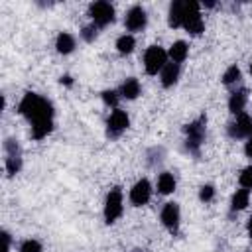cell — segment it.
Returning <instances> with one entry per match:
<instances>
[{
    "instance_id": "8fae6325",
    "label": "cell",
    "mask_w": 252,
    "mask_h": 252,
    "mask_svg": "<svg viewBox=\"0 0 252 252\" xmlns=\"http://www.w3.org/2000/svg\"><path fill=\"white\" fill-rule=\"evenodd\" d=\"M128 197H130V203H132L134 207H142V205H146V203L152 199V183H150L146 177L138 179V181L132 185Z\"/></svg>"
},
{
    "instance_id": "4dcf8cb0",
    "label": "cell",
    "mask_w": 252,
    "mask_h": 252,
    "mask_svg": "<svg viewBox=\"0 0 252 252\" xmlns=\"http://www.w3.org/2000/svg\"><path fill=\"white\" fill-rule=\"evenodd\" d=\"M59 81H61V85H67V87H71V85H73V79H71L69 75H63Z\"/></svg>"
},
{
    "instance_id": "3957f363",
    "label": "cell",
    "mask_w": 252,
    "mask_h": 252,
    "mask_svg": "<svg viewBox=\"0 0 252 252\" xmlns=\"http://www.w3.org/2000/svg\"><path fill=\"white\" fill-rule=\"evenodd\" d=\"M181 28L191 33V35H201L205 32V20L201 16V4L193 0H185V10H183V24Z\"/></svg>"
},
{
    "instance_id": "ffe728a7",
    "label": "cell",
    "mask_w": 252,
    "mask_h": 252,
    "mask_svg": "<svg viewBox=\"0 0 252 252\" xmlns=\"http://www.w3.org/2000/svg\"><path fill=\"white\" fill-rule=\"evenodd\" d=\"M4 169H6V173L10 177H14L16 173H20V169H22V152H18V154H6Z\"/></svg>"
},
{
    "instance_id": "7402d4cb",
    "label": "cell",
    "mask_w": 252,
    "mask_h": 252,
    "mask_svg": "<svg viewBox=\"0 0 252 252\" xmlns=\"http://www.w3.org/2000/svg\"><path fill=\"white\" fill-rule=\"evenodd\" d=\"M242 79V73H240V69L236 67V65H230L224 73H222V85H226V87H230V85H236L238 81Z\"/></svg>"
},
{
    "instance_id": "d4e9b609",
    "label": "cell",
    "mask_w": 252,
    "mask_h": 252,
    "mask_svg": "<svg viewBox=\"0 0 252 252\" xmlns=\"http://www.w3.org/2000/svg\"><path fill=\"white\" fill-rule=\"evenodd\" d=\"M238 183H240V187L252 191V163L246 165V167L240 171V175H238Z\"/></svg>"
},
{
    "instance_id": "f1b7e54d",
    "label": "cell",
    "mask_w": 252,
    "mask_h": 252,
    "mask_svg": "<svg viewBox=\"0 0 252 252\" xmlns=\"http://www.w3.org/2000/svg\"><path fill=\"white\" fill-rule=\"evenodd\" d=\"M2 242H4L2 252H10V248H12V236H10V232L2 230Z\"/></svg>"
},
{
    "instance_id": "4316f807",
    "label": "cell",
    "mask_w": 252,
    "mask_h": 252,
    "mask_svg": "<svg viewBox=\"0 0 252 252\" xmlns=\"http://www.w3.org/2000/svg\"><path fill=\"white\" fill-rule=\"evenodd\" d=\"M215 199V187L211 183H205L199 187V201L201 203H211Z\"/></svg>"
},
{
    "instance_id": "7c38bea8",
    "label": "cell",
    "mask_w": 252,
    "mask_h": 252,
    "mask_svg": "<svg viewBox=\"0 0 252 252\" xmlns=\"http://www.w3.org/2000/svg\"><path fill=\"white\" fill-rule=\"evenodd\" d=\"M179 73H181V65L173 63V61H167V65L161 69L159 73V81H161V87L169 89L173 87L177 81H179Z\"/></svg>"
},
{
    "instance_id": "ba28073f",
    "label": "cell",
    "mask_w": 252,
    "mask_h": 252,
    "mask_svg": "<svg viewBox=\"0 0 252 252\" xmlns=\"http://www.w3.org/2000/svg\"><path fill=\"white\" fill-rule=\"evenodd\" d=\"M226 134L232 140H246L252 136V116L248 112L236 114V118L226 126Z\"/></svg>"
},
{
    "instance_id": "d6a6232c",
    "label": "cell",
    "mask_w": 252,
    "mask_h": 252,
    "mask_svg": "<svg viewBox=\"0 0 252 252\" xmlns=\"http://www.w3.org/2000/svg\"><path fill=\"white\" fill-rule=\"evenodd\" d=\"M250 75H252V61H250Z\"/></svg>"
},
{
    "instance_id": "7a4b0ae2",
    "label": "cell",
    "mask_w": 252,
    "mask_h": 252,
    "mask_svg": "<svg viewBox=\"0 0 252 252\" xmlns=\"http://www.w3.org/2000/svg\"><path fill=\"white\" fill-rule=\"evenodd\" d=\"M183 134H185V150L191 156L199 158L201 156V146L205 144V136H207V116L201 114L193 122L185 124Z\"/></svg>"
},
{
    "instance_id": "e0dca14e",
    "label": "cell",
    "mask_w": 252,
    "mask_h": 252,
    "mask_svg": "<svg viewBox=\"0 0 252 252\" xmlns=\"http://www.w3.org/2000/svg\"><path fill=\"white\" fill-rule=\"evenodd\" d=\"M75 47H77V41H75V37H73L69 32H61V33L57 35V39H55V49H57V53L69 55V53L75 51Z\"/></svg>"
},
{
    "instance_id": "ac0fdd59",
    "label": "cell",
    "mask_w": 252,
    "mask_h": 252,
    "mask_svg": "<svg viewBox=\"0 0 252 252\" xmlns=\"http://www.w3.org/2000/svg\"><path fill=\"white\" fill-rule=\"evenodd\" d=\"M248 203H250V191L244 189V187L236 189V191L232 193V197H230V213L244 211V209L248 207Z\"/></svg>"
},
{
    "instance_id": "cb8c5ba5",
    "label": "cell",
    "mask_w": 252,
    "mask_h": 252,
    "mask_svg": "<svg viewBox=\"0 0 252 252\" xmlns=\"http://www.w3.org/2000/svg\"><path fill=\"white\" fill-rule=\"evenodd\" d=\"M163 156H165V150L161 146H156L152 150H148V163L150 165H158L163 161Z\"/></svg>"
},
{
    "instance_id": "8992f818",
    "label": "cell",
    "mask_w": 252,
    "mask_h": 252,
    "mask_svg": "<svg viewBox=\"0 0 252 252\" xmlns=\"http://www.w3.org/2000/svg\"><path fill=\"white\" fill-rule=\"evenodd\" d=\"M89 16L96 28H106L108 24L114 22V6L110 2H104V0L93 2L89 6Z\"/></svg>"
},
{
    "instance_id": "484cf974",
    "label": "cell",
    "mask_w": 252,
    "mask_h": 252,
    "mask_svg": "<svg viewBox=\"0 0 252 252\" xmlns=\"http://www.w3.org/2000/svg\"><path fill=\"white\" fill-rule=\"evenodd\" d=\"M96 35H98V28L94 24H89V26H85L81 30V39L87 41V43H93L96 39Z\"/></svg>"
},
{
    "instance_id": "83f0119b",
    "label": "cell",
    "mask_w": 252,
    "mask_h": 252,
    "mask_svg": "<svg viewBox=\"0 0 252 252\" xmlns=\"http://www.w3.org/2000/svg\"><path fill=\"white\" fill-rule=\"evenodd\" d=\"M20 252H41V244L35 238H28L20 244Z\"/></svg>"
},
{
    "instance_id": "836d02e7",
    "label": "cell",
    "mask_w": 252,
    "mask_h": 252,
    "mask_svg": "<svg viewBox=\"0 0 252 252\" xmlns=\"http://www.w3.org/2000/svg\"><path fill=\"white\" fill-rule=\"evenodd\" d=\"M132 252H140V250H132Z\"/></svg>"
},
{
    "instance_id": "44dd1931",
    "label": "cell",
    "mask_w": 252,
    "mask_h": 252,
    "mask_svg": "<svg viewBox=\"0 0 252 252\" xmlns=\"http://www.w3.org/2000/svg\"><path fill=\"white\" fill-rule=\"evenodd\" d=\"M134 47H136V39L132 33H124L116 39V51L120 55H130L134 51Z\"/></svg>"
},
{
    "instance_id": "5bb4252c",
    "label": "cell",
    "mask_w": 252,
    "mask_h": 252,
    "mask_svg": "<svg viewBox=\"0 0 252 252\" xmlns=\"http://www.w3.org/2000/svg\"><path fill=\"white\" fill-rule=\"evenodd\" d=\"M183 10H185V0H173L169 4V10H167V26L169 28H181Z\"/></svg>"
},
{
    "instance_id": "277c9868",
    "label": "cell",
    "mask_w": 252,
    "mask_h": 252,
    "mask_svg": "<svg viewBox=\"0 0 252 252\" xmlns=\"http://www.w3.org/2000/svg\"><path fill=\"white\" fill-rule=\"evenodd\" d=\"M122 211H124L122 189H120V187H112V189L106 193V199H104V209H102L104 222H106V224L116 222V220L122 217Z\"/></svg>"
},
{
    "instance_id": "f546056e",
    "label": "cell",
    "mask_w": 252,
    "mask_h": 252,
    "mask_svg": "<svg viewBox=\"0 0 252 252\" xmlns=\"http://www.w3.org/2000/svg\"><path fill=\"white\" fill-rule=\"evenodd\" d=\"M244 154H246V158L252 161V136H250V138H246V144H244Z\"/></svg>"
},
{
    "instance_id": "6da1fadb",
    "label": "cell",
    "mask_w": 252,
    "mask_h": 252,
    "mask_svg": "<svg viewBox=\"0 0 252 252\" xmlns=\"http://www.w3.org/2000/svg\"><path fill=\"white\" fill-rule=\"evenodd\" d=\"M18 112L30 122L33 140H43L45 136L51 134L55 108H53V102L49 98L30 91L22 96V100L18 104Z\"/></svg>"
},
{
    "instance_id": "9c48e42d",
    "label": "cell",
    "mask_w": 252,
    "mask_h": 252,
    "mask_svg": "<svg viewBox=\"0 0 252 252\" xmlns=\"http://www.w3.org/2000/svg\"><path fill=\"white\" fill-rule=\"evenodd\" d=\"M159 219H161V224L171 232V234H177L179 230V222H181V209L177 203L169 201L163 205L161 213H159Z\"/></svg>"
},
{
    "instance_id": "2e32d148",
    "label": "cell",
    "mask_w": 252,
    "mask_h": 252,
    "mask_svg": "<svg viewBox=\"0 0 252 252\" xmlns=\"http://www.w3.org/2000/svg\"><path fill=\"white\" fill-rule=\"evenodd\" d=\"M187 55H189V45L183 41V39H177V41H173L171 45H169V51H167V57L173 61V63H177V65H181L185 59H187Z\"/></svg>"
},
{
    "instance_id": "5b68a950",
    "label": "cell",
    "mask_w": 252,
    "mask_h": 252,
    "mask_svg": "<svg viewBox=\"0 0 252 252\" xmlns=\"http://www.w3.org/2000/svg\"><path fill=\"white\" fill-rule=\"evenodd\" d=\"M167 65V51H163L159 45H150L144 53V69L148 75H158Z\"/></svg>"
},
{
    "instance_id": "4fadbf2b",
    "label": "cell",
    "mask_w": 252,
    "mask_h": 252,
    "mask_svg": "<svg viewBox=\"0 0 252 252\" xmlns=\"http://www.w3.org/2000/svg\"><path fill=\"white\" fill-rule=\"evenodd\" d=\"M246 102H248V91H246V89H236V91H232L230 96H228V110L236 116V114L244 112Z\"/></svg>"
},
{
    "instance_id": "52a82bcc",
    "label": "cell",
    "mask_w": 252,
    "mask_h": 252,
    "mask_svg": "<svg viewBox=\"0 0 252 252\" xmlns=\"http://www.w3.org/2000/svg\"><path fill=\"white\" fill-rule=\"evenodd\" d=\"M128 126H130V116H128V112L122 110V108H114V110L110 112L108 120H106V136H108L110 140H116V138H120V136L128 130Z\"/></svg>"
},
{
    "instance_id": "1f68e13d",
    "label": "cell",
    "mask_w": 252,
    "mask_h": 252,
    "mask_svg": "<svg viewBox=\"0 0 252 252\" xmlns=\"http://www.w3.org/2000/svg\"><path fill=\"white\" fill-rule=\"evenodd\" d=\"M246 232H248V236L252 238V217H250L248 222H246Z\"/></svg>"
},
{
    "instance_id": "30bf717a",
    "label": "cell",
    "mask_w": 252,
    "mask_h": 252,
    "mask_svg": "<svg viewBox=\"0 0 252 252\" xmlns=\"http://www.w3.org/2000/svg\"><path fill=\"white\" fill-rule=\"evenodd\" d=\"M148 24V14L144 10V6L140 4H134L128 12H126V18H124V26L128 32H142Z\"/></svg>"
},
{
    "instance_id": "9a60e30c",
    "label": "cell",
    "mask_w": 252,
    "mask_h": 252,
    "mask_svg": "<svg viewBox=\"0 0 252 252\" xmlns=\"http://www.w3.org/2000/svg\"><path fill=\"white\" fill-rule=\"evenodd\" d=\"M140 93H142V87H140V81H138L136 77H128V79L120 85V89H118V94H120L122 98H126V100L138 98Z\"/></svg>"
},
{
    "instance_id": "603a6c76",
    "label": "cell",
    "mask_w": 252,
    "mask_h": 252,
    "mask_svg": "<svg viewBox=\"0 0 252 252\" xmlns=\"http://www.w3.org/2000/svg\"><path fill=\"white\" fill-rule=\"evenodd\" d=\"M100 98H102V102H104L106 106H112V108H118V98H120V94H118V91H112V89H106V91H102V93H100Z\"/></svg>"
},
{
    "instance_id": "d6986e66",
    "label": "cell",
    "mask_w": 252,
    "mask_h": 252,
    "mask_svg": "<svg viewBox=\"0 0 252 252\" xmlns=\"http://www.w3.org/2000/svg\"><path fill=\"white\" fill-rule=\"evenodd\" d=\"M175 187H177V181H175L173 173L161 171L159 177H158V191H159L161 195H169V193L175 191Z\"/></svg>"
}]
</instances>
